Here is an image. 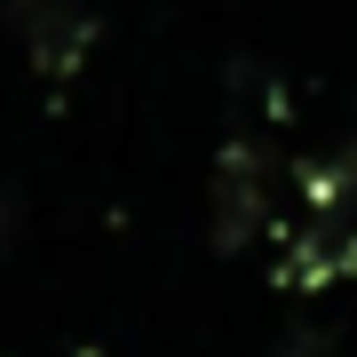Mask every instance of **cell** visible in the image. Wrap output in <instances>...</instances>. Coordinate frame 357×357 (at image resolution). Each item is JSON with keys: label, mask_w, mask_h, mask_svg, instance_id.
<instances>
[{"label": "cell", "mask_w": 357, "mask_h": 357, "mask_svg": "<svg viewBox=\"0 0 357 357\" xmlns=\"http://www.w3.org/2000/svg\"><path fill=\"white\" fill-rule=\"evenodd\" d=\"M278 357H333V333L326 326H294L286 342H278Z\"/></svg>", "instance_id": "5b68a950"}, {"label": "cell", "mask_w": 357, "mask_h": 357, "mask_svg": "<svg viewBox=\"0 0 357 357\" xmlns=\"http://www.w3.org/2000/svg\"><path fill=\"white\" fill-rule=\"evenodd\" d=\"M16 206H24V191H0V255H8V238H16Z\"/></svg>", "instance_id": "8992f818"}, {"label": "cell", "mask_w": 357, "mask_h": 357, "mask_svg": "<svg viewBox=\"0 0 357 357\" xmlns=\"http://www.w3.org/2000/svg\"><path fill=\"white\" fill-rule=\"evenodd\" d=\"M255 230H262V159H246V143H230V159L215 175V222H206V238H215V255H238Z\"/></svg>", "instance_id": "6da1fadb"}, {"label": "cell", "mask_w": 357, "mask_h": 357, "mask_svg": "<svg viewBox=\"0 0 357 357\" xmlns=\"http://www.w3.org/2000/svg\"><path fill=\"white\" fill-rule=\"evenodd\" d=\"M357 270V230L349 222H310L302 238H294V255H286V286H333V278H349Z\"/></svg>", "instance_id": "3957f363"}, {"label": "cell", "mask_w": 357, "mask_h": 357, "mask_svg": "<svg viewBox=\"0 0 357 357\" xmlns=\"http://www.w3.org/2000/svg\"><path fill=\"white\" fill-rule=\"evenodd\" d=\"M302 191H310V215L318 222H349V206H357V143H342L326 167H310Z\"/></svg>", "instance_id": "277c9868"}, {"label": "cell", "mask_w": 357, "mask_h": 357, "mask_svg": "<svg viewBox=\"0 0 357 357\" xmlns=\"http://www.w3.org/2000/svg\"><path fill=\"white\" fill-rule=\"evenodd\" d=\"M24 48H32L40 79H72V72H79V56L96 48V24H88V8H79V0H56V8L24 32Z\"/></svg>", "instance_id": "7a4b0ae2"}]
</instances>
